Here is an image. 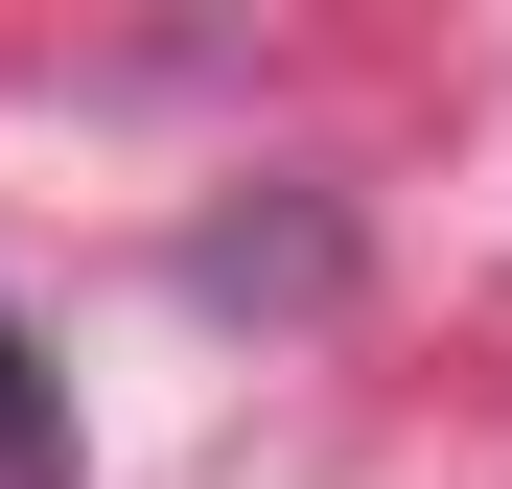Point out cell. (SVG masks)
<instances>
[{
    "label": "cell",
    "mask_w": 512,
    "mask_h": 489,
    "mask_svg": "<svg viewBox=\"0 0 512 489\" xmlns=\"http://www.w3.org/2000/svg\"><path fill=\"white\" fill-rule=\"evenodd\" d=\"M47 466H70V396H47L24 326H0V489H47Z\"/></svg>",
    "instance_id": "2"
},
{
    "label": "cell",
    "mask_w": 512,
    "mask_h": 489,
    "mask_svg": "<svg viewBox=\"0 0 512 489\" xmlns=\"http://www.w3.org/2000/svg\"><path fill=\"white\" fill-rule=\"evenodd\" d=\"M326 257H350L326 210H280V233H187V303H326Z\"/></svg>",
    "instance_id": "1"
}]
</instances>
